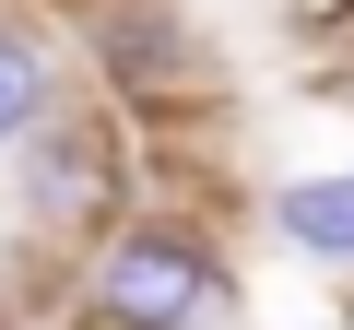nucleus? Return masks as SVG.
Returning <instances> with one entry per match:
<instances>
[{
	"label": "nucleus",
	"instance_id": "obj_6",
	"mask_svg": "<svg viewBox=\"0 0 354 330\" xmlns=\"http://www.w3.org/2000/svg\"><path fill=\"white\" fill-rule=\"evenodd\" d=\"M295 36H354V0H283Z\"/></svg>",
	"mask_w": 354,
	"mask_h": 330
},
{
	"label": "nucleus",
	"instance_id": "obj_2",
	"mask_svg": "<svg viewBox=\"0 0 354 330\" xmlns=\"http://www.w3.org/2000/svg\"><path fill=\"white\" fill-rule=\"evenodd\" d=\"M83 59L106 71L118 118H165V130L225 118V59L201 48L177 0H83Z\"/></svg>",
	"mask_w": 354,
	"mask_h": 330
},
{
	"label": "nucleus",
	"instance_id": "obj_1",
	"mask_svg": "<svg viewBox=\"0 0 354 330\" xmlns=\"http://www.w3.org/2000/svg\"><path fill=\"white\" fill-rule=\"evenodd\" d=\"M236 271H225V236L201 213H130L83 248V330H201L225 318Z\"/></svg>",
	"mask_w": 354,
	"mask_h": 330
},
{
	"label": "nucleus",
	"instance_id": "obj_3",
	"mask_svg": "<svg viewBox=\"0 0 354 330\" xmlns=\"http://www.w3.org/2000/svg\"><path fill=\"white\" fill-rule=\"evenodd\" d=\"M130 201H142V142H130V118L118 106H59L36 142H24V224L36 236H106V224H130Z\"/></svg>",
	"mask_w": 354,
	"mask_h": 330
},
{
	"label": "nucleus",
	"instance_id": "obj_7",
	"mask_svg": "<svg viewBox=\"0 0 354 330\" xmlns=\"http://www.w3.org/2000/svg\"><path fill=\"white\" fill-rule=\"evenodd\" d=\"M342 330H354V307H342Z\"/></svg>",
	"mask_w": 354,
	"mask_h": 330
},
{
	"label": "nucleus",
	"instance_id": "obj_5",
	"mask_svg": "<svg viewBox=\"0 0 354 330\" xmlns=\"http://www.w3.org/2000/svg\"><path fill=\"white\" fill-rule=\"evenodd\" d=\"M71 106V59L36 12H0V153H24L48 118Z\"/></svg>",
	"mask_w": 354,
	"mask_h": 330
},
{
	"label": "nucleus",
	"instance_id": "obj_4",
	"mask_svg": "<svg viewBox=\"0 0 354 330\" xmlns=\"http://www.w3.org/2000/svg\"><path fill=\"white\" fill-rule=\"evenodd\" d=\"M260 224L307 260V271H354V165H307V177L260 189Z\"/></svg>",
	"mask_w": 354,
	"mask_h": 330
}]
</instances>
